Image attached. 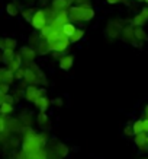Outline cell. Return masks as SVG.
Instances as JSON below:
<instances>
[{"label": "cell", "mask_w": 148, "mask_h": 159, "mask_svg": "<svg viewBox=\"0 0 148 159\" xmlns=\"http://www.w3.org/2000/svg\"><path fill=\"white\" fill-rule=\"evenodd\" d=\"M70 22H89L95 18V10L91 6H70L68 9Z\"/></svg>", "instance_id": "1"}, {"label": "cell", "mask_w": 148, "mask_h": 159, "mask_svg": "<svg viewBox=\"0 0 148 159\" xmlns=\"http://www.w3.org/2000/svg\"><path fill=\"white\" fill-rule=\"evenodd\" d=\"M125 25L121 22L119 19H110L106 25V29H105V34L108 38L110 39H116L119 38L121 34H122V29H124Z\"/></svg>", "instance_id": "2"}, {"label": "cell", "mask_w": 148, "mask_h": 159, "mask_svg": "<svg viewBox=\"0 0 148 159\" xmlns=\"http://www.w3.org/2000/svg\"><path fill=\"white\" fill-rule=\"evenodd\" d=\"M19 54H20V57H22V61H23L25 67H29L31 64H34L35 58H36V56H38L36 50H35L34 47H31V45H25V47H22V48L19 50Z\"/></svg>", "instance_id": "3"}, {"label": "cell", "mask_w": 148, "mask_h": 159, "mask_svg": "<svg viewBox=\"0 0 148 159\" xmlns=\"http://www.w3.org/2000/svg\"><path fill=\"white\" fill-rule=\"evenodd\" d=\"M121 38H122V41L131 44V45H134V47H142V44L138 43L137 38H135L134 25H125L124 29H122V34H121Z\"/></svg>", "instance_id": "4"}, {"label": "cell", "mask_w": 148, "mask_h": 159, "mask_svg": "<svg viewBox=\"0 0 148 159\" xmlns=\"http://www.w3.org/2000/svg\"><path fill=\"white\" fill-rule=\"evenodd\" d=\"M31 25H32V28L36 29V31H41L45 25H48V20H47V16H45L44 9H38L35 12L34 18L31 20Z\"/></svg>", "instance_id": "5"}, {"label": "cell", "mask_w": 148, "mask_h": 159, "mask_svg": "<svg viewBox=\"0 0 148 159\" xmlns=\"http://www.w3.org/2000/svg\"><path fill=\"white\" fill-rule=\"evenodd\" d=\"M70 39L62 37V38L54 41V43L49 44V48H51V53H58V54H66L67 48L70 47Z\"/></svg>", "instance_id": "6"}, {"label": "cell", "mask_w": 148, "mask_h": 159, "mask_svg": "<svg viewBox=\"0 0 148 159\" xmlns=\"http://www.w3.org/2000/svg\"><path fill=\"white\" fill-rule=\"evenodd\" d=\"M39 98H41L39 88L34 86V85H29V86L25 89V99H26L28 102H32V104H35V102L38 101Z\"/></svg>", "instance_id": "7"}, {"label": "cell", "mask_w": 148, "mask_h": 159, "mask_svg": "<svg viewBox=\"0 0 148 159\" xmlns=\"http://www.w3.org/2000/svg\"><path fill=\"white\" fill-rule=\"evenodd\" d=\"M134 143L141 152H148V134L147 133H139L134 136Z\"/></svg>", "instance_id": "8"}, {"label": "cell", "mask_w": 148, "mask_h": 159, "mask_svg": "<svg viewBox=\"0 0 148 159\" xmlns=\"http://www.w3.org/2000/svg\"><path fill=\"white\" fill-rule=\"evenodd\" d=\"M23 82L26 83V85H38V83H42V80H41V77L36 75V73L32 70L31 67H26V73H25V79H23Z\"/></svg>", "instance_id": "9"}, {"label": "cell", "mask_w": 148, "mask_h": 159, "mask_svg": "<svg viewBox=\"0 0 148 159\" xmlns=\"http://www.w3.org/2000/svg\"><path fill=\"white\" fill-rule=\"evenodd\" d=\"M58 61H60V69L64 70V72H68L74 64V56L73 54H64Z\"/></svg>", "instance_id": "10"}, {"label": "cell", "mask_w": 148, "mask_h": 159, "mask_svg": "<svg viewBox=\"0 0 148 159\" xmlns=\"http://www.w3.org/2000/svg\"><path fill=\"white\" fill-rule=\"evenodd\" d=\"M0 79H2V82L7 83V85H12L16 80L15 79V73L12 70H9L7 67H0Z\"/></svg>", "instance_id": "11"}, {"label": "cell", "mask_w": 148, "mask_h": 159, "mask_svg": "<svg viewBox=\"0 0 148 159\" xmlns=\"http://www.w3.org/2000/svg\"><path fill=\"white\" fill-rule=\"evenodd\" d=\"M6 67L9 69V70H12V72H16L18 69H20V67H23V61H22V57H20V54L19 53H16V56H15V58L12 60V61L6 66Z\"/></svg>", "instance_id": "12"}, {"label": "cell", "mask_w": 148, "mask_h": 159, "mask_svg": "<svg viewBox=\"0 0 148 159\" xmlns=\"http://www.w3.org/2000/svg\"><path fill=\"white\" fill-rule=\"evenodd\" d=\"M51 7H53L57 13H60V12H62V10H68V9H70V5L67 3V0H53Z\"/></svg>", "instance_id": "13"}, {"label": "cell", "mask_w": 148, "mask_h": 159, "mask_svg": "<svg viewBox=\"0 0 148 159\" xmlns=\"http://www.w3.org/2000/svg\"><path fill=\"white\" fill-rule=\"evenodd\" d=\"M36 53L39 54V56H45V54H49L51 53V48H49V44L47 43V39L45 38H41V41H39V44L36 45Z\"/></svg>", "instance_id": "14"}, {"label": "cell", "mask_w": 148, "mask_h": 159, "mask_svg": "<svg viewBox=\"0 0 148 159\" xmlns=\"http://www.w3.org/2000/svg\"><path fill=\"white\" fill-rule=\"evenodd\" d=\"M34 105L39 110V112H47V110L49 108V105H51V101L48 99V97H42V98H39Z\"/></svg>", "instance_id": "15"}, {"label": "cell", "mask_w": 148, "mask_h": 159, "mask_svg": "<svg viewBox=\"0 0 148 159\" xmlns=\"http://www.w3.org/2000/svg\"><path fill=\"white\" fill-rule=\"evenodd\" d=\"M76 31H77V26L74 24H71V22H68V24H66L64 26H62V35H64L66 38H68V39L74 35Z\"/></svg>", "instance_id": "16"}, {"label": "cell", "mask_w": 148, "mask_h": 159, "mask_svg": "<svg viewBox=\"0 0 148 159\" xmlns=\"http://www.w3.org/2000/svg\"><path fill=\"white\" fill-rule=\"evenodd\" d=\"M19 10H20V7H19V2L18 0H15V2H12V3H9V5L6 6V12L10 16H18Z\"/></svg>", "instance_id": "17"}, {"label": "cell", "mask_w": 148, "mask_h": 159, "mask_svg": "<svg viewBox=\"0 0 148 159\" xmlns=\"http://www.w3.org/2000/svg\"><path fill=\"white\" fill-rule=\"evenodd\" d=\"M147 22H148V19L144 16L142 13H141V12H139V13H137L134 18H132V25H134V26H138V28H142Z\"/></svg>", "instance_id": "18"}, {"label": "cell", "mask_w": 148, "mask_h": 159, "mask_svg": "<svg viewBox=\"0 0 148 159\" xmlns=\"http://www.w3.org/2000/svg\"><path fill=\"white\" fill-rule=\"evenodd\" d=\"M15 56H16L15 50H3V51H2V61L7 66V64L15 58Z\"/></svg>", "instance_id": "19"}, {"label": "cell", "mask_w": 148, "mask_h": 159, "mask_svg": "<svg viewBox=\"0 0 148 159\" xmlns=\"http://www.w3.org/2000/svg\"><path fill=\"white\" fill-rule=\"evenodd\" d=\"M134 32H135V38L138 43L142 44L144 41H147V32L144 31V28H138V26H134Z\"/></svg>", "instance_id": "20"}, {"label": "cell", "mask_w": 148, "mask_h": 159, "mask_svg": "<svg viewBox=\"0 0 148 159\" xmlns=\"http://www.w3.org/2000/svg\"><path fill=\"white\" fill-rule=\"evenodd\" d=\"M35 12H36V9H34V7H25V9H22V18L26 22H31L32 18H34Z\"/></svg>", "instance_id": "21"}, {"label": "cell", "mask_w": 148, "mask_h": 159, "mask_svg": "<svg viewBox=\"0 0 148 159\" xmlns=\"http://www.w3.org/2000/svg\"><path fill=\"white\" fill-rule=\"evenodd\" d=\"M13 107L15 105H10V104H5V102H3V104L0 105V116H3V117L10 116V114L13 112V110H15Z\"/></svg>", "instance_id": "22"}, {"label": "cell", "mask_w": 148, "mask_h": 159, "mask_svg": "<svg viewBox=\"0 0 148 159\" xmlns=\"http://www.w3.org/2000/svg\"><path fill=\"white\" fill-rule=\"evenodd\" d=\"M132 130H134V134H139V133H144V118L142 120H137L132 123Z\"/></svg>", "instance_id": "23"}, {"label": "cell", "mask_w": 148, "mask_h": 159, "mask_svg": "<svg viewBox=\"0 0 148 159\" xmlns=\"http://www.w3.org/2000/svg\"><path fill=\"white\" fill-rule=\"evenodd\" d=\"M83 37H84V29H83V28H77V31L74 32V35L70 38V43H71V44L78 43L80 39H83Z\"/></svg>", "instance_id": "24"}, {"label": "cell", "mask_w": 148, "mask_h": 159, "mask_svg": "<svg viewBox=\"0 0 148 159\" xmlns=\"http://www.w3.org/2000/svg\"><path fill=\"white\" fill-rule=\"evenodd\" d=\"M41 34H32V35H29V39H28V43L31 47H34V48H36V45L39 44V41H41Z\"/></svg>", "instance_id": "25"}, {"label": "cell", "mask_w": 148, "mask_h": 159, "mask_svg": "<svg viewBox=\"0 0 148 159\" xmlns=\"http://www.w3.org/2000/svg\"><path fill=\"white\" fill-rule=\"evenodd\" d=\"M36 121H38V124L41 125V127L48 125V116H47V112H39L38 117H36Z\"/></svg>", "instance_id": "26"}, {"label": "cell", "mask_w": 148, "mask_h": 159, "mask_svg": "<svg viewBox=\"0 0 148 159\" xmlns=\"http://www.w3.org/2000/svg\"><path fill=\"white\" fill-rule=\"evenodd\" d=\"M18 45V41L15 38H5V50H15Z\"/></svg>", "instance_id": "27"}, {"label": "cell", "mask_w": 148, "mask_h": 159, "mask_svg": "<svg viewBox=\"0 0 148 159\" xmlns=\"http://www.w3.org/2000/svg\"><path fill=\"white\" fill-rule=\"evenodd\" d=\"M25 73H26V67H20V69H18L16 72H15V79L16 80H19V82H22L25 79Z\"/></svg>", "instance_id": "28"}, {"label": "cell", "mask_w": 148, "mask_h": 159, "mask_svg": "<svg viewBox=\"0 0 148 159\" xmlns=\"http://www.w3.org/2000/svg\"><path fill=\"white\" fill-rule=\"evenodd\" d=\"M12 95H13L15 101L18 102V101H20L22 98H25V91H23V89H20V88H16V89L13 91V93H12Z\"/></svg>", "instance_id": "29"}, {"label": "cell", "mask_w": 148, "mask_h": 159, "mask_svg": "<svg viewBox=\"0 0 148 159\" xmlns=\"http://www.w3.org/2000/svg\"><path fill=\"white\" fill-rule=\"evenodd\" d=\"M20 121H22L25 125H28L29 127V125L32 124V116H31L29 112H23V114L20 116Z\"/></svg>", "instance_id": "30"}, {"label": "cell", "mask_w": 148, "mask_h": 159, "mask_svg": "<svg viewBox=\"0 0 148 159\" xmlns=\"http://www.w3.org/2000/svg\"><path fill=\"white\" fill-rule=\"evenodd\" d=\"M6 127H7V118L0 116V134H3L6 131Z\"/></svg>", "instance_id": "31"}, {"label": "cell", "mask_w": 148, "mask_h": 159, "mask_svg": "<svg viewBox=\"0 0 148 159\" xmlns=\"http://www.w3.org/2000/svg\"><path fill=\"white\" fill-rule=\"evenodd\" d=\"M124 136H126V137H132L134 134V130H132V124H128L124 127Z\"/></svg>", "instance_id": "32"}, {"label": "cell", "mask_w": 148, "mask_h": 159, "mask_svg": "<svg viewBox=\"0 0 148 159\" xmlns=\"http://www.w3.org/2000/svg\"><path fill=\"white\" fill-rule=\"evenodd\" d=\"M9 91H10V85H7V83H5V82L0 83V92H2L3 95H7Z\"/></svg>", "instance_id": "33"}, {"label": "cell", "mask_w": 148, "mask_h": 159, "mask_svg": "<svg viewBox=\"0 0 148 159\" xmlns=\"http://www.w3.org/2000/svg\"><path fill=\"white\" fill-rule=\"evenodd\" d=\"M3 102L5 104H10V105H15V98H13V95H10V93H7V95H5L3 97Z\"/></svg>", "instance_id": "34"}, {"label": "cell", "mask_w": 148, "mask_h": 159, "mask_svg": "<svg viewBox=\"0 0 148 159\" xmlns=\"http://www.w3.org/2000/svg\"><path fill=\"white\" fill-rule=\"evenodd\" d=\"M91 0H74V3H77V6H91Z\"/></svg>", "instance_id": "35"}, {"label": "cell", "mask_w": 148, "mask_h": 159, "mask_svg": "<svg viewBox=\"0 0 148 159\" xmlns=\"http://www.w3.org/2000/svg\"><path fill=\"white\" fill-rule=\"evenodd\" d=\"M51 104H53V105H55V107H62L64 101H62L61 98H55V99H53V101H51Z\"/></svg>", "instance_id": "36"}, {"label": "cell", "mask_w": 148, "mask_h": 159, "mask_svg": "<svg viewBox=\"0 0 148 159\" xmlns=\"http://www.w3.org/2000/svg\"><path fill=\"white\" fill-rule=\"evenodd\" d=\"M144 133L148 134V120L147 118H144Z\"/></svg>", "instance_id": "37"}, {"label": "cell", "mask_w": 148, "mask_h": 159, "mask_svg": "<svg viewBox=\"0 0 148 159\" xmlns=\"http://www.w3.org/2000/svg\"><path fill=\"white\" fill-rule=\"evenodd\" d=\"M106 2H108L109 5H118V3H121L122 0H106Z\"/></svg>", "instance_id": "38"}, {"label": "cell", "mask_w": 148, "mask_h": 159, "mask_svg": "<svg viewBox=\"0 0 148 159\" xmlns=\"http://www.w3.org/2000/svg\"><path fill=\"white\" fill-rule=\"evenodd\" d=\"M5 50V38H0V51Z\"/></svg>", "instance_id": "39"}, {"label": "cell", "mask_w": 148, "mask_h": 159, "mask_svg": "<svg viewBox=\"0 0 148 159\" xmlns=\"http://www.w3.org/2000/svg\"><path fill=\"white\" fill-rule=\"evenodd\" d=\"M144 118H147L148 120V104L145 105V108H144Z\"/></svg>", "instance_id": "40"}, {"label": "cell", "mask_w": 148, "mask_h": 159, "mask_svg": "<svg viewBox=\"0 0 148 159\" xmlns=\"http://www.w3.org/2000/svg\"><path fill=\"white\" fill-rule=\"evenodd\" d=\"M135 2H145V0H135Z\"/></svg>", "instance_id": "41"}, {"label": "cell", "mask_w": 148, "mask_h": 159, "mask_svg": "<svg viewBox=\"0 0 148 159\" xmlns=\"http://www.w3.org/2000/svg\"><path fill=\"white\" fill-rule=\"evenodd\" d=\"M139 159H148V156H147V158H139Z\"/></svg>", "instance_id": "42"}, {"label": "cell", "mask_w": 148, "mask_h": 159, "mask_svg": "<svg viewBox=\"0 0 148 159\" xmlns=\"http://www.w3.org/2000/svg\"><path fill=\"white\" fill-rule=\"evenodd\" d=\"M29 2H32V0H29Z\"/></svg>", "instance_id": "43"}]
</instances>
